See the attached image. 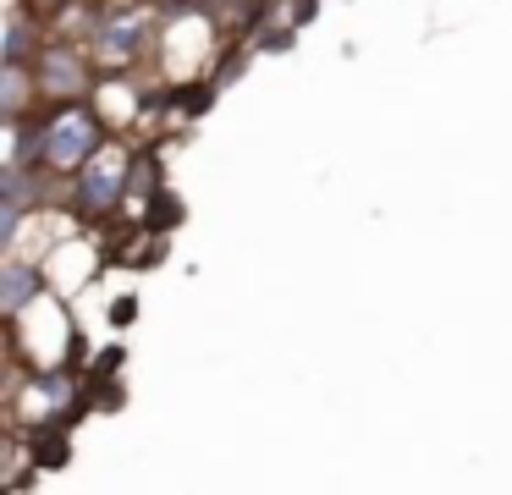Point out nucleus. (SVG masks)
Here are the masks:
<instances>
[{
	"mask_svg": "<svg viewBox=\"0 0 512 495\" xmlns=\"http://www.w3.org/2000/svg\"><path fill=\"white\" fill-rule=\"evenodd\" d=\"M105 154V116L83 105H50L45 110V171L50 176H78Z\"/></svg>",
	"mask_w": 512,
	"mask_h": 495,
	"instance_id": "nucleus-1",
	"label": "nucleus"
},
{
	"mask_svg": "<svg viewBox=\"0 0 512 495\" xmlns=\"http://www.w3.org/2000/svg\"><path fill=\"white\" fill-rule=\"evenodd\" d=\"M28 72H34L39 105H45V99L50 105H83L89 88H94V61H89V50L72 44V39H50Z\"/></svg>",
	"mask_w": 512,
	"mask_h": 495,
	"instance_id": "nucleus-2",
	"label": "nucleus"
},
{
	"mask_svg": "<svg viewBox=\"0 0 512 495\" xmlns=\"http://www.w3.org/2000/svg\"><path fill=\"white\" fill-rule=\"evenodd\" d=\"M127 165H133V160H122L116 149H105L100 160L89 165V171H78V176H72L67 204L78 209V215H89V220L111 215L116 204H127Z\"/></svg>",
	"mask_w": 512,
	"mask_h": 495,
	"instance_id": "nucleus-3",
	"label": "nucleus"
},
{
	"mask_svg": "<svg viewBox=\"0 0 512 495\" xmlns=\"http://www.w3.org/2000/svg\"><path fill=\"white\" fill-rule=\"evenodd\" d=\"M155 33H160V22L149 17V11H116V17H105L100 28H94V50L111 66H133L155 50Z\"/></svg>",
	"mask_w": 512,
	"mask_h": 495,
	"instance_id": "nucleus-4",
	"label": "nucleus"
},
{
	"mask_svg": "<svg viewBox=\"0 0 512 495\" xmlns=\"http://www.w3.org/2000/svg\"><path fill=\"white\" fill-rule=\"evenodd\" d=\"M39 297H45V270L12 253V259L0 264V314H6V325H17Z\"/></svg>",
	"mask_w": 512,
	"mask_h": 495,
	"instance_id": "nucleus-5",
	"label": "nucleus"
},
{
	"mask_svg": "<svg viewBox=\"0 0 512 495\" xmlns=\"http://www.w3.org/2000/svg\"><path fill=\"white\" fill-rule=\"evenodd\" d=\"M45 44H50V39H45V22L34 17V6H28V0H17V6H12V22H6L0 61H6V66H34Z\"/></svg>",
	"mask_w": 512,
	"mask_h": 495,
	"instance_id": "nucleus-6",
	"label": "nucleus"
},
{
	"mask_svg": "<svg viewBox=\"0 0 512 495\" xmlns=\"http://www.w3.org/2000/svg\"><path fill=\"white\" fill-rule=\"evenodd\" d=\"M28 99H39L34 72H28V66H6V72H0V121H6V127L28 121V116H34V110H28Z\"/></svg>",
	"mask_w": 512,
	"mask_h": 495,
	"instance_id": "nucleus-7",
	"label": "nucleus"
},
{
	"mask_svg": "<svg viewBox=\"0 0 512 495\" xmlns=\"http://www.w3.org/2000/svg\"><path fill=\"white\" fill-rule=\"evenodd\" d=\"M127 204H149V198H160L166 187H160V154L144 149V154H127Z\"/></svg>",
	"mask_w": 512,
	"mask_h": 495,
	"instance_id": "nucleus-8",
	"label": "nucleus"
},
{
	"mask_svg": "<svg viewBox=\"0 0 512 495\" xmlns=\"http://www.w3.org/2000/svg\"><path fill=\"white\" fill-rule=\"evenodd\" d=\"M0 198L17 204V209L45 204V171H17V165H6V171H0Z\"/></svg>",
	"mask_w": 512,
	"mask_h": 495,
	"instance_id": "nucleus-9",
	"label": "nucleus"
},
{
	"mask_svg": "<svg viewBox=\"0 0 512 495\" xmlns=\"http://www.w3.org/2000/svg\"><path fill=\"white\" fill-rule=\"evenodd\" d=\"M34 391H39V402H45V413H72V402H78V380H72L67 369H39Z\"/></svg>",
	"mask_w": 512,
	"mask_h": 495,
	"instance_id": "nucleus-10",
	"label": "nucleus"
},
{
	"mask_svg": "<svg viewBox=\"0 0 512 495\" xmlns=\"http://www.w3.org/2000/svg\"><path fill=\"white\" fill-rule=\"evenodd\" d=\"M23 220H28V209H17V204L0 198V248H6V259H12L17 237H23Z\"/></svg>",
	"mask_w": 512,
	"mask_h": 495,
	"instance_id": "nucleus-11",
	"label": "nucleus"
},
{
	"mask_svg": "<svg viewBox=\"0 0 512 495\" xmlns=\"http://www.w3.org/2000/svg\"><path fill=\"white\" fill-rule=\"evenodd\" d=\"M133 314H138V303H133V297H122V303L111 308V319H116V325H127V319H133Z\"/></svg>",
	"mask_w": 512,
	"mask_h": 495,
	"instance_id": "nucleus-12",
	"label": "nucleus"
},
{
	"mask_svg": "<svg viewBox=\"0 0 512 495\" xmlns=\"http://www.w3.org/2000/svg\"><path fill=\"white\" fill-rule=\"evenodd\" d=\"M221 6H254V0H221Z\"/></svg>",
	"mask_w": 512,
	"mask_h": 495,
	"instance_id": "nucleus-13",
	"label": "nucleus"
}]
</instances>
